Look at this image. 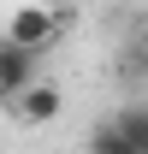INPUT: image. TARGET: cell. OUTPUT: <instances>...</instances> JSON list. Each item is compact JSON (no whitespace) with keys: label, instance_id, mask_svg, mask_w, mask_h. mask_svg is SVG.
Instances as JSON below:
<instances>
[{"label":"cell","instance_id":"1","mask_svg":"<svg viewBox=\"0 0 148 154\" xmlns=\"http://www.w3.org/2000/svg\"><path fill=\"white\" fill-rule=\"evenodd\" d=\"M65 24H71V18H65V12H54V6H18V12L6 18V30H0V36H6V42H18V48L48 54V48L65 36Z\"/></svg>","mask_w":148,"mask_h":154},{"label":"cell","instance_id":"2","mask_svg":"<svg viewBox=\"0 0 148 154\" xmlns=\"http://www.w3.org/2000/svg\"><path fill=\"white\" fill-rule=\"evenodd\" d=\"M42 77V54L36 48H18V42L0 36V101H12L18 89H30Z\"/></svg>","mask_w":148,"mask_h":154},{"label":"cell","instance_id":"3","mask_svg":"<svg viewBox=\"0 0 148 154\" xmlns=\"http://www.w3.org/2000/svg\"><path fill=\"white\" fill-rule=\"evenodd\" d=\"M6 107H12L24 125H54V119H59V107H65V95H59L48 77H36V83H30V89H18Z\"/></svg>","mask_w":148,"mask_h":154},{"label":"cell","instance_id":"4","mask_svg":"<svg viewBox=\"0 0 148 154\" xmlns=\"http://www.w3.org/2000/svg\"><path fill=\"white\" fill-rule=\"evenodd\" d=\"M113 131L130 142V154H142V148H148V101H130V107H119V113H113Z\"/></svg>","mask_w":148,"mask_h":154},{"label":"cell","instance_id":"5","mask_svg":"<svg viewBox=\"0 0 148 154\" xmlns=\"http://www.w3.org/2000/svg\"><path fill=\"white\" fill-rule=\"evenodd\" d=\"M119 71H125V83L148 89V30H142V36H136V42L125 48V65H119Z\"/></svg>","mask_w":148,"mask_h":154},{"label":"cell","instance_id":"6","mask_svg":"<svg viewBox=\"0 0 148 154\" xmlns=\"http://www.w3.org/2000/svg\"><path fill=\"white\" fill-rule=\"evenodd\" d=\"M83 154H130V142H125L119 131H113V119H107V125H101V131L89 136V148H83Z\"/></svg>","mask_w":148,"mask_h":154},{"label":"cell","instance_id":"7","mask_svg":"<svg viewBox=\"0 0 148 154\" xmlns=\"http://www.w3.org/2000/svg\"><path fill=\"white\" fill-rule=\"evenodd\" d=\"M142 154H148V148H142Z\"/></svg>","mask_w":148,"mask_h":154}]
</instances>
